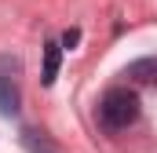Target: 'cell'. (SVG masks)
<instances>
[{"mask_svg": "<svg viewBox=\"0 0 157 153\" xmlns=\"http://www.w3.org/2000/svg\"><path fill=\"white\" fill-rule=\"evenodd\" d=\"M62 44H66V47L73 51V47L80 44V29H66V37H62Z\"/></svg>", "mask_w": 157, "mask_h": 153, "instance_id": "obj_5", "label": "cell"}, {"mask_svg": "<svg viewBox=\"0 0 157 153\" xmlns=\"http://www.w3.org/2000/svg\"><path fill=\"white\" fill-rule=\"evenodd\" d=\"M128 76H135V80H154V76H157V62H154V58L132 62V66H128Z\"/></svg>", "mask_w": 157, "mask_h": 153, "instance_id": "obj_4", "label": "cell"}, {"mask_svg": "<svg viewBox=\"0 0 157 153\" xmlns=\"http://www.w3.org/2000/svg\"><path fill=\"white\" fill-rule=\"evenodd\" d=\"M0 113L4 117H15L18 113V91L7 76H0Z\"/></svg>", "mask_w": 157, "mask_h": 153, "instance_id": "obj_3", "label": "cell"}, {"mask_svg": "<svg viewBox=\"0 0 157 153\" xmlns=\"http://www.w3.org/2000/svg\"><path fill=\"white\" fill-rule=\"evenodd\" d=\"M135 117H139V99H135V91L113 88V91L102 95V102H99V120H102L110 131H124L128 124H135Z\"/></svg>", "mask_w": 157, "mask_h": 153, "instance_id": "obj_1", "label": "cell"}, {"mask_svg": "<svg viewBox=\"0 0 157 153\" xmlns=\"http://www.w3.org/2000/svg\"><path fill=\"white\" fill-rule=\"evenodd\" d=\"M59 62H62V47L51 40V44L44 47V73H40L44 88H51V84H55V76H59Z\"/></svg>", "mask_w": 157, "mask_h": 153, "instance_id": "obj_2", "label": "cell"}]
</instances>
